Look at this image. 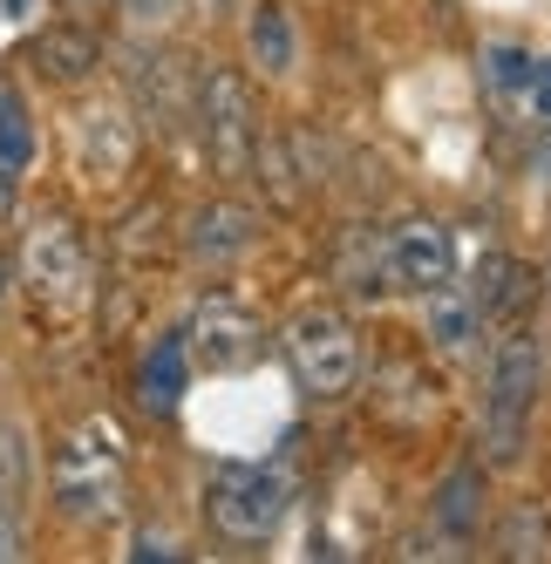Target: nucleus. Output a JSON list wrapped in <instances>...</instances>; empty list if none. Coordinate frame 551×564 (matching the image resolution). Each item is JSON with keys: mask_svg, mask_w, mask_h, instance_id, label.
I'll list each match as a JSON object with an SVG mask.
<instances>
[{"mask_svg": "<svg viewBox=\"0 0 551 564\" xmlns=\"http://www.w3.org/2000/svg\"><path fill=\"white\" fill-rule=\"evenodd\" d=\"M21 490H28V442L21 429L0 422V503H21Z\"/></svg>", "mask_w": 551, "mask_h": 564, "instance_id": "19", "label": "nucleus"}, {"mask_svg": "<svg viewBox=\"0 0 551 564\" xmlns=\"http://www.w3.org/2000/svg\"><path fill=\"white\" fill-rule=\"evenodd\" d=\"M116 497H123V442H116L102 422L68 429L55 449V503L75 523H102L116 517Z\"/></svg>", "mask_w": 551, "mask_h": 564, "instance_id": "6", "label": "nucleus"}, {"mask_svg": "<svg viewBox=\"0 0 551 564\" xmlns=\"http://www.w3.org/2000/svg\"><path fill=\"white\" fill-rule=\"evenodd\" d=\"M375 246H381V279H388V293H409L422 300L429 286H443V279L456 272V246H450V231L436 218H396V225H375Z\"/></svg>", "mask_w": 551, "mask_h": 564, "instance_id": "8", "label": "nucleus"}, {"mask_svg": "<svg viewBox=\"0 0 551 564\" xmlns=\"http://www.w3.org/2000/svg\"><path fill=\"white\" fill-rule=\"evenodd\" d=\"M280 354L287 375L306 401H341L354 381H361V340H354L341 306H300L280 327Z\"/></svg>", "mask_w": 551, "mask_h": 564, "instance_id": "3", "label": "nucleus"}, {"mask_svg": "<svg viewBox=\"0 0 551 564\" xmlns=\"http://www.w3.org/2000/svg\"><path fill=\"white\" fill-rule=\"evenodd\" d=\"M177 334H184V354H191L198 375H246L266 360V319L231 293L198 300V313H191Z\"/></svg>", "mask_w": 551, "mask_h": 564, "instance_id": "7", "label": "nucleus"}, {"mask_svg": "<svg viewBox=\"0 0 551 564\" xmlns=\"http://www.w3.org/2000/svg\"><path fill=\"white\" fill-rule=\"evenodd\" d=\"M28 62H34V75H42V83H55V89H89L96 68H102V42H96V28H83V21H55V28L34 34Z\"/></svg>", "mask_w": 551, "mask_h": 564, "instance_id": "11", "label": "nucleus"}, {"mask_svg": "<svg viewBox=\"0 0 551 564\" xmlns=\"http://www.w3.org/2000/svg\"><path fill=\"white\" fill-rule=\"evenodd\" d=\"M477 523H484V469L456 463L443 476V490H436V531H443V544H469Z\"/></svg>", "mask_w": 551, "mask_h": 564, "instance_id": "16", "label": "nucleus"}, {"mask_svg": "<svg viewBox=\"0 0 551 564\" xmlns=\"http://www.w3.org/2000/svg\"><path fill=\"white\" fill-rule=\"evenodd\" d=\"M422 327H429V347H436L443 360H469L484 347V306H477V293H469V279H443V286H429L422 293Z\"/></svg>", "mask_w": 551, "mask_h": 564, "instance_id": "10", "label": "nucleus"}, {"mask_svg": "<svg viewBox=\"0 0 551 564\" xmlns=\"http://www.w3.org/2000/svg\"><path fill=\"white\" fill-rule=\"evenodd\" d=\"M484 83L510 116L551 130V55H531L525 42H490L484 48Z\"/></svg>", "mask_w": 551, "mask_h": 564, "instance_id": "9", "label": "nucleus"}, {"mask_svg": "<svg viewBox=\"0 0 551 564\" xmlns=\"http://www.w3.org/2000/svg\"><path fill=\"white\" fill-rule=\"evenodd\" d=\"M75 8H83V0H75Z\"/></svg>", "mask_w": 551, "mask_h": 564, "instance_id": "24", "label": "nucleus"}, {"mask_svg": "<svg viewBox=\"0 0 551 564\" xmlns=\"http://www.w3.org/2000/svg\"><path fill=\"white\" fill-rule=\"evenodd\" d=\"M130 8H137V14H164V8H171V0H130Z\"/></svg>", "mask_w": 551, "mask_h": 564, "instance_id": "21", "label": "nucleus"}, {"mask_svg": "<svg viewBox=\"0 0 551 564\" xmlns=\"http://www.w3.org/2000/svg\"><path fill=\"white\" fill-rule=\"evenodd\" d=\"M21 286H28V300L42 306L55 327H68V319L89 313V300H96V259L83 246V231H75V218L42 212L21 231Z\"/></svg>", "mask_w": 551, "mask_h": 564, "instance_id": "1", "label": "nucleus"}, {"mask_svg": "<svg viewBox=\"0 0 551 564\" xmlns=\"http://www.w3.org/2000/svg\"><path fill=\"white\" fill-rule=\"evenodd\" d=\"M0 306H8V259H0Z\"/></svg>", "mask_w": 551, "mask_h": 564, "instance_id": "22", "label": "nucleus"}, {"mask_svg": "<svg viewBox=\"0 0 551 564\" xmlns=\"http://www.w3.org/2000/svg\"><path fill=\"white\" fill-rule=\"evenodd\" d=\"M218 8H231V0H218Z\"/></svg>", "mask_w": 551, "mask_h": 564, "instance_id": "23", "label": "nucleus"}, {"mask_svg": "<svg viewBox=\"0 0 551 564\" xmlns=\"http://www.w3.org/2000/svg\"><path fill=\"white\" fill-rule=\"evenodd\" d=\"M293 510V482L272 463H218L205 482V517L225 544H266L280 538V523Z\"/></svg>", "mask_w": 551, "mask_h": 564, "instance_id": "4", "label": "nucleus"}, {"mask_svg": "<svg viewBox=\"0 0 551 564\" xmlns=\"http://www.w3.org/2000/svg\"><path fill=\"white\" fill-rule=\"evenodd\" d=\"M246 42H252V68L266 75V83H287L293 62H300V28H293V8H287V0H252Z\"/></svg>", "mask_w": 551, "mask_h": 564, "instance_id": "12", "label": "nucleus"}, {"mask_svg": "<svg viewBox=\"0 0 551 564\" xmlns=\"http://www.w3.org/2000/svg\"><path fill=\"white\" fill-rule=\"evenodd\" d=\"M28 557V538H21V517L14 503H0V564H21Z\"/></svg>", "mask_w": 551, "mask_h": 564, "instance_id": "20", "label": "nucleus"}, {"mask_svg": "<svg viewBox=\"0 0 551 564\" xmlns=\"http://www.w3.org/2000/svg\"><path fill=\"white\" fill-rule=\"evenodd\" d=\"M252 231H259V218L246 205H231V197H218V205H205L198 218H191L184 246L198 252V259H212V265H225V259H239L252 246Z\"/></svg>", "mask_w": 551, "mask_h": 564, "instance_id": "15", "label": "nucleus"}, {"mask_svg": "<svg viewBox=\"0 0 551 564\" xmlns=\"http://www.w3.org/2000/svg\"><path fill=\"white\" fill-rule=\"evenodd\" d=\"M531 265H518V259H484V279H469V293H477V306H484V319L490 327H525V306H531Z\"/></svg>", "mask_w": 551, "mask_h": 564, "instance_id": "14", "label": "nucleus"}, {"mask_svg": "<svg viewBox=\"0 0 551 564\" xmlns=\"http://www.w3.org/2000/svg\"><path fill=\"white\" fill-rule=\"evenodd\" d=\"M334 279H341V293H347V300H361V306L388 300V279H381V246H375V225H361V231H347V238H341Z\"/></svg>", "mask_w": 551, "mask_h": 564, "instance_id": "17", "label": "nucleus"}, {"mask_svg": "<svg viewBox=\"0 0 551 564\" xmlns=\"http://www.w3.org/2000/svg\"><path fill=\"white\" fill-rule=\"evenodd\" d=\"M198 143L212 156L218 184H252L259 164V109H252V83L239 68H212L198 89Z\"/></svg>", "mask_w": 551, "mask_h": 564, "instance_id": "5", "label": "nucleus"}, {"mask_svg": "<svg viewBox=\"0 0 551 564\" xmlns=\"http://www.w3.org/2000/svg\"><path fill=\"white\" fill-rule=\"evenodd\" d=\"M34 171V116L14 89H0V197H14Z\"/></svg>", "mask_w": 551, "mask_h": 564, "instance_id": "18", "label": "nucleus"}, {"mask_svg": "<svg viewBox=\"0 0 551 564\" xmlns=\"http://www.w3.org/2000/svg\"><path fill=\"white\" fill-rule=\"evenodd\" d=\"M538 381H544V354L531 340V327H504L497 354H490V388H484V463L510 469L531 442V409H538Z\"/></svg>", "mask_w": 551, "mask_h": 564, "instance_id": "2", "label": "nucleus"}, {"mask_svg": "<svg viewBox=\"0 0 551 564\" xmlns=\"http://www.w3.org/2000/svg\"><path fill=\"white\" fill-rule=\"evenodd\" d=\"M184 388H191V354H184V334L150 340L143 368H137V394H143V409H150V415H177Z\"/></svg>", "mask_w": 551, "mask_h": 564, "instance_id": "13", "label": "nucleus"}]
</instances>
